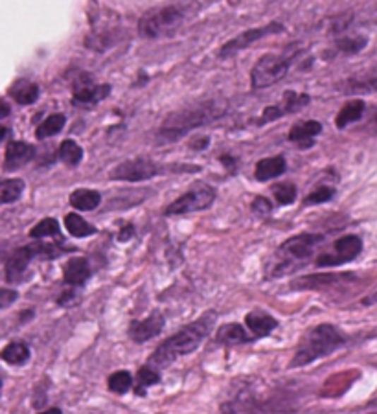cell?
Returning <instances> with one entry per match:
<instances>
[{"label": "cell", "instance_id": "cell-8", "mask_svg": "<svg viewBox=\"0 0 377 414\" xmlns=\"http://www.w3.org/2000/svg\"><path fill=\"white\" fill-rule=\"evenodd\" d=\"M293 59L287 56H275L267 54L256 61V65L251 70V85L254 90L267 89L270 85L278 83L280 79H284L289 72Z\"/></svg>", "mask_w": 377, "mask_h": 414}, {"label": "cell", "instance_id": "cell-33", "mask_svg": "<svg viewBox=\"0 0 377 414\" xmlns=\"http://www.w3.org/2000/svg\"><path fill=\"white\" fill-rule=\"evenodd\" d=\"M368 45V39L364 35H346V37H340L337 41V50L342 52V54H359Z\"/></svg>", "mask_w": 377, "mask_h": 414}, {"label": "cell", "instance_id": "cell-18", "mask_svg": "<svg viewBox=\"0 0 377 414\" xmlns=\"http://www.w3.org/2000/svg\"><path fill=\"white\" fill-rule=\"evenodd\" d=\"M321 133H322L321 122L306 120V122H298V124H294V126L291 127V131H289L287 138L291 140V142H297V144L302 149H308L311 148L315 138H317Z\"/></svg>", "mask_w": 377, "mask_h": 414}, {"label": "cell", "instance_id": "cell-16", "mask_svg": "<svg viewBox=\"0 0 377 414\" xmlns=\"http://www.w3.org/2000/svg\"><path fill=\"white\" fill-rule=\"evenodd\" d=\"M35 157V148L26 142L15 140L6 146L4 153V170L6 172H13V170L23 168L24 164L30 162Z\"/></svg>", "mask_w": 377, "mask_h": 414}, {"label": "cell", "instance_id": "cell-3", "mask_svg": "<svg viewBox=\"0 0 377 414\" xmlns=\"http://www.w3.org/2000/svg\"><path fill=\"white\" fill-rule=\"evenodd\" d=\"M346 336L337 328V326L324 322V324L315 326L313 330H309L302 341L298 343L294 355L291 359L289 367L300 368L306 365H311L318 359H324L331 355L335 350L342 348L346 345Z\"/></svg>", "mask_w": 377, "mask_h": 414}, {"label": "cell", "instance_id": "cell-23", "mask_svg": "<svg viewBox=\"0 0 377 414\" xmlns=\"http://www.w3.org/2000/svg\"><path fill=\"white\" fill-rule=\"evenodd\" d=\"M364 111H366V103L363 100H349L342 105L335 117V126L337 129H345L349 124H355L363 118Z\"/></svg>", "mask_w": 377, "mask_h": 414}, {"label": "cell", "instance_id": "cell-38", "mask_svg": "<svg viewBox=\"0 0 377 414\" xmlns=\"http://www.w3.org/2000/svg\"><path fill=\"white\" fill-rule=\"evenodd\" d=\"M17 300V291H11V289L4 288L0 291V309H6L11 302Z\"/></svg>", "mask_w": 377, "mask_h": 414}, {"label": "cell", "instance_id": "cell-31", "mask_svg": "<svg viewBox=\"0 0 377 414\" xmlns=\"http://www.w3.org/2000/svg\"><path fill=\"white\" fill-rule=\"evenodd\" d=\"M59 236H61L59 221L54 218L41 219V221H39L32 230H30V237H33V239H41V237H59Z\"/></svg>", "mask_w": 377, "mask_h": 414}, {"label": "cell", "instance_id": "cell-22", "mask_svg": "<svg viewBox=\"0 0 377 414\" xmlns=\"http://www.w3.org/2000/svg\"><path fill=\"white\" fill-rule=\"evenodd\" d=\"M70 205L74 210H80V212H92L102 205V194L98 190L78 188L70 194Z\"/></svg>", "mask_w": 377, "mask_h": 414}, {"label": "cell", "instance_id": "cell-15", "mask_svg": "<svg viewBox=\"0 0 377 414\" xmlns=\"http://www.w3.org/2000/svg\"><path fill=\"white\" fill-rule=\"evenodd\" d=\"M355 280V275L352 273H326V275H309L304 278H298L291 282L293 289H322L330 285L340 284V282H352Z\"/></svg>", "mask_w": 377, "mask_h": 414}, {"label": "cell", "instance_id": "cell-6", "mask_svg": "<svg viewBox=\"0 0 377 414\" xmlns=\"http://www.w3.org/2000/svg\"><path fill=\"white\" fill-rule=\"evenodd\" d=\"M59 245L56 243H32V245L20 247V249H15L11 252V256L6 261V280L10 284L15 282H23L28 266L32 264V260L39 256L44 258H56L61 254Z\"/></svg>", "mask_w": 377, "mask_h": 414}, {"label": "cell", "instance_id": "cell-19", "mask_svg": "<svg viewBox=\"0 0 377 414\" xmlns=\"http://www.w3.org/2000/svg\"><path fill=\"white\" fill-rule=\"evenodd\" d=\"M245 324L247 330L251 331L254 337H267L278 328V321L269 313L261 312V309H254V312L245 315Z\"/></svg>", "mask_w": 377, "mask_h": 414}, {"label": "cell", "instance_id": "cell-36", "mask_svg": "<svg viewBox=\"0 0 377 414\" xmlns=\"http://www.w3.org/2000/svg\"><path fill=\"white\" fill-rule=\"evenodd\" d=\"M335 197V188L333 187H321L317 190H313L306 199H304V206L311 205H322V203H328Z\"/></svg>", "mask_w": 377, "mask_h": 414}, {"label": "cell", "instance_id": "cell-34", "mask_svg": "<svg viewBox=\"0 0 377 414\" xmlns=\"http://www.w3.org/2000/svg\"><path fill=\"white\" fill-rule=\"evenodd\" d=\"M273 196H275L278 205H293L294 201H297V187H294L293 182H280V184L273 188Z\"/></svg>", "mask_w": 377, "mask_h": 414}, {"label": "cell", "instance_id": "cell-13", "mask_svg": "<svg viewBox=\"0 0 377 414\" xmlns=\"http://www.w3.org/2000/svg\"><path fill=\"white\" fill-rule=\"evenodd\" d=\"M164 324H166V319L160 312L155 309L151 315H148L145 319H140V321H133L127 328V336L133 343L136 345H142V343H148V341L159 337L164 330Z\"/></svg>", "mask_w": 377, "mask_h": 414}, {"label": "cell", "instance_id": "cell-32", "mask_svg": "<svg viewBox=\"0 0 377 414\" xmlns=\"http://www.w3.org/2000/svg\"><path fill=\"white\" fill-rule=\"evenodd\" d=\"M133 385H135L133 376L127 370H118V372L111 374L107 379L109 391L114 392V394H126L133 389Z\"/></svg>", "mask_w": 377, "mask_h": 414}, {"label": "cell", "instance_id": "cell-26", "mask_svg": "<svg viewBox=\"0 0 377 414\" xmlns=\"http://www.w3.org/2000/svg\"><path fill=\"white\" fill-rule=\"evenodd\" d=\"M65 227L66 230H68L70 236H74V237H89L98 232L92 223L85 221L80 214H74V212L65 215Z\"/></svg>", "mask_w": 377, "mask_h": 414}, {"label": "cell", "instance_id": "cell-17", "mask_svg": "<svg viewBox=\"0 0 377 414\" xmlns=\"http://www.w3.org/2000/svg\"><path fill=\"white\" fill-rule=\"evenodd\" d=\"M90 278V264L87 258L76 256L70 258L63 266V280L70 288H83Z\"/></svg>", "mask_w": 377, "mask_h": 414}, {"label": "cell", "instance_id": "cell-43", "mask_svg": "<svg viewBox=\"0 0 377 414\" xmlns=\"http://www.w3.org/2000/svg\"><path fill=\"white\" fill-rule=\"evenodd\" d=\"M8 114H10V107H8V103L2 102V117L0 118H8Z\"/></svg>", "mask_w": 377, "mask_h": 414}, {"label": "cell", "instance_id": "cell-2", "mask_svg": "<svg viewBox=\"0 0 377 414\" xmlns=\"http://www.w3.org/2000/svg\"><path fill=\"white\" fill-rule=\"evenodd\" d=\"M227 112V103L219 102V100H210V102L197 103V105H188L177 112H172L159 129V142L169 144V142H177L182 136L190 135L191 131L199 129V127L212 124L225 117Z\"/></svg>", "mask_w": 377, "mask_h": 414}, {"label": "cell", "instance_id": "cell-45", "mask_svg": "<svg viewBox=\"0 0 377 414\" xmlns=\"http://www.w3.org/2000/svg\"><path fill=\"white\" fill-rule=\"evenodd\" d=\"M372 118H373V120H372V122H373V124H377V111H376V112H373V117H372Z\"/></svg>", "mask_w": 377, "mask_h": 414}, {"label": "cell", "instance_id": "cell-29", "mask_svg": "<svg viewBox=\"0 0 377 414\" xmlns=\"http://www.w3.org/2000/svg\"><path fill=\"white\" fill-rule=\"evenodd\" d=\"M160 382V372L159 368H155L153 365H144V367L138 368V374H136V386L135 392L138 396L144 394V389L148 386H153Z\"/></svg>", "mask_w": 377, "mask_h": 414}, {"label": "cell", "instance_id": "cell-4", "mask_svg": "<svg viewBox=\"0 0 377 414\" xmlns=\"http://www.w3.org/2000/svg\"><path fill=\"white\" fill-rule=\"evenodd\" d=\"M326 242V237L322 234H298V236L289 237L280 245L276 256L278 261L273 266V273L270 276H284L293 273V271L304 267V261H308L309 258L315 254L317 247Z\"/></svg>", "mask_w": 377, "mask_h": 414}, {"label": "cell", "instance_id": "cell-10", "mask_svg": "<svg viewBox=\"0 0 377 414\" xmlns=\"http://www.w3.org/2000/svg\"><path fill=\"white\" fill-rule=\"evenodd\" d=\"M162 170L149 158H135V160H126V162L118 164L116 168L109 172V179L112 181H129L140 182L148 181V179L157 177Z\"/></svg>", "mask_w": 377, "mask_h": 414}, {"label": "cell", "instance_id": "cell-20", "mask_svg": "<svg viewBox=\"0 0 377 414\" xmlns=\"http://www.w3.org/2000/svg\"><path fill=\"white\" fill-rule=\"evenodd\" d=\"M252 333L243 328L238 322H229V324H223L217 330V336H215V341L219 345H227V346H236V345H245V343H251Z\"/></svg>", "mask_w": 377, "mask_h": 414}, {"label": "cell", "instance_id": "cell-14", "mask_svg": "<svg viewBox=\"0 0 377 414\" xmlns=\"http://www.w3.org/2000/svg\"><path fill=\"white\" fill-rule=\"evenodd\" d=\"M111 94V85H94L90 78H83L81 83L76 85L72 103L78 107H92Z\"/></svg>", "mask_w": 377, "mask_h": 414}, {"label": "cell", "instance_id": "cell-40", "mask_svg": "<svg viewBox=\"0 0 377 414\" xmlns=\"http://www.w3.org/2000/svg\"><path fill=\"white\" fill-rule=\"evenodd\" d=\"M219 160H221L223 166H227V168H236V158L230 157V155H223V157H219Z\"/></svg>", "mask_w": 377, "mask_h": 414}, {"label": "cell", "instance_id": "cell-5", "mask_svg": "<svg viewBox=\"0 0 377 414\" xmlns=\"http://www.w3.org/2000/svg\"><path fill=\"white\" fill-rule=\"evenodd\" d=\"M186 8L182 4H168L145 11L138 20V33L144 39H157L175 32L186 19Z\"/></svg>", "mask_w": 377, "mask_h": 414}, {"label": "cell", "instance_id": "cell-37", "mask_svg": "<svg viewBox=\"0 0 377 414\" xmlns=\"http://www.w3.org/2000/svg\"><path fill=\"white\" fill-rule=\"evenodd\" d=\"M252 210L260 215H267L273 212V205H270V201L265 199V197H256L254 203H252Z\"/></svg>", "mask_w": 377, "mask_h": 414}, {"label": "cell", "instance_id": "cell-1", "mask_svg": "<svg viewBox=\"0 0 377 414\" xmlns=\"http://www.w3.org/2000/svg\"><path fill=\"white\" fill-rule=\"evenodd\" d=\"M215 322H217V313L214 309L203 313L201 317H197L196 321L184 326L182 330H179L177 333H173L172 337L162 341L155 348L148 363L160 370V368H166L172 363H175L177 359L196 352L201 346V343L210 336V331L214 330Z\"/></svg>", "mask_w": 377, "mask_h": 414}, {"label": "cell", "instance_id": "cell-11", "mask_svg": "<svg viewBox=\"0 0 377 414\" xmlns=\"http://www.w3.org/2000/svg\"><path fill=\"white\" fill-rule=\"evenodd\" d=\"M309 102H311L309 94L294 93V90H285L282 102L265 107V111L261 112V118L258 124H260V126H263V124H270V122L278 120V118L285 117V114H294V112H300L304 107H308Z\"/></svg>", "mask_w": 377, "mask_h": 414}, {"label": "cell", "instance_id": "cell-24", "mask_svg": "<svg viewBox=\"0 0 377 414\" xmlns=\"http://www.w3.org/2000/svg\"><path fill=\"white\" fill-rule=\"evenodd\" d=\"M39 94H41L39 85L30 81V79H19V81H15L13 87L10 89V96L19 105H32V103L39 100Z\"/></svg>", "mask_w": 377, "mask_h": 414}, {"label": "cell", "instance_id": "cell-21", "mask_svg": "<svg viewBox=\"0 0 377 414\" xmlns=\"http://www.w3.org/2000/svg\"><path fill=\"white\" fill-rule=\"evenodd\" d=\"M285 170H287V162L282 155H276V157H267L261 158L260 162L256 164L254 168V177L260 182L270 181V179H276L280 175H284Z\"/></svg>", "mask_w": 377, "mask_h": 414}, {"label": "cell", "instance_id": "cell-12", "mask_svg": "<svg viewBox=\"0 0 377 414\" xmlns=\"http://www.w3.org/2000/svg\"><path fill=\"white\" fill-rule=\"evenodd\" d=\"M280 32H284V26H282L280 23H270L267 24V26H261V28L245 30L243 33H239V35H236L234 39L225 42L221 52H219V57L234 56V54H238V52L245 50V48H249L256 41H260V39L267 37V35H273V33H280Z\"/></svg>", "mask_w": 377, "mask_h": 414}, {"label": "cell", "instance_id": "cell-27", "mask_svg": "<svg viewBox=\"0 0 377 414\" xmlns=\"http://www.w3.org/2000/svg\"><path fill=\"white\" fill-rule=\"evenodd\" d=\"M59 158L61 162H65L66 166L76 168V166L83 160V149H81L80 144L74 142V140H63L59 146Z\"/></svg>", "mask_w": 377, "mask_h": 414}, {"label": "cell", "instance_id": "cell-35", "mask_svg": "<svg viewBox=\"0 0 377 414\" xmlns=\"http://www.w3.org/2000/svg\"><path fill=\"white\" fill-rule=\"evenodd\" d=\"M345 93L348 94H361V93H377V74L370 76V78L352 79L346 83Z\"/></svg>", "mask_w": 377, "mask_h": 414}, {"label": "cell", "instance_id": "cell-42", "mask_svg": "<svg viewBox=\"0 0 377 414\" xmlns=\"http://www.w3.org/2000/svg\"><path fill=\"white\" fill-rule=\"evenodd\" d=\"M361 304H363V306H373V304H377V291L372 295H368V297H364L363 300H361Z\"/></svg>", "mask_w": 377, "mask_h": 414}, {"label": "cell", "instance_id": "cell-41", "mask_svg": "<svg viewBox=\"0 0 377 414\" xmlns=\"http://www.w3.org/2000/svg\"><path fill=\"white\" fill-rule=\"evenodd\" d=\"M133 234H135V228H133L129 225V227H126L124 230H121L120 236H118V239H120V242H127V239H129V237L133 236Z\"/></svg>", "mask_w": 377, "mask_h": 414}, {"label": "cell", "instance_id": "cell-9", "mask_svg": "<svg viewBox=\"0 0 377 414\" xmlns=\"http://www.w3.org/2000/svg\"><path fill=\"white\" fill-rule=\"evenodd\" d=\"M363 251V239L354 234H348V236L339 237L331 251L322 252L321 256L315 260V266L317 267H337L345 266L348 261L355 260V258L361 254Z\"/></svg>", "mask_w": 377, "mask_h": 414}, {"label": "cell", "instance_id": "cell-25", "mask_svg": "<svg viewBox=\"0 0 377 414\" xmlns=\"http://www.w3.org/2000/svg\"><path fill=\"white\" fill-rule=\"evenodd\" d=\"M30 348L24 343H10V345H6L4 348H2V354H0V357H2V361L8 365H11V367H23V365H26L30 361Z\"/></svg>", "mask_w": 377, "mask_h": 414}, {"label": "cell", "instance_id": "cell-7", "mask_svg": "<svg viewBox=\"0 0 377 414\" xmlns=\"http://www.w3.org/2000/svg\"><path fill=\"white\" fill-rule=\"evenodd\" d=\"M215 188L206 184V182H193L179 199H175L172 205L166 208L164 214L166 215H184L191 214V212H201L212 206L215 201Z\"/></svg>", "mask_w": 377, "mask_h": 414}, {"label": "cell", "instance_id": "cell-30", "mask_svg": "<svg viewBox=\"0 0 377 414\" xmlns=\"http://www.w3.org/2000/svg\"><path fill=\"white\" fill-rule=\"evenodd\" d=\"M24 191V181L20 179H6L0 184V203L2 205H10L19 201Z\"/></svg>", "mask_w": 377, "mask_h": 414}, {"label": "cell", "instance_id": "cell-28", "mask_svg": "<svg viewBox=\"0 0 377 414\" xmlns=\"http://www.w3.org/2000/svg\"><path fill=\"white\" fill-rule=\"evenodd\" d=\"M65 124H66L65 114H61V112L50 114V117H48L47 120L42 122L41 126L37 127V131H35V136H37L39 140L50 138V136H56L57 133H59V131L63 129V127H65Z\"/></svg>", "mask_w": 377, "mask_h": 414}, {"label": "cell", "instance_id": "cell-39", "mask_svg": "<svg viewBox=\"0 0 377 414\" xmlns=\"http://www.w3.org/2000/svg\"><path fill=\"white\" fill-rule=\"evenodd\" d=\"M208 144H210V138H208V136H199V138L191 140V142H190V148H193V149H205Z\"/></svg>", "mask_w": 377, "mask_h": 414}, {"label": "cell", "instance_id": "cell-44", "mask_svg": "<svg viewBox=\"0 0 377 414\" xmlns=\"http://www.w3.org/2000/svg\"><path fill=\"white\" fill-rule=\"evenodd\" d=\"M57 413H61V409H48L47 410V414H57Z\"/></svg>", "mask_w": 377, "mask_h": 414}]
</instances>
